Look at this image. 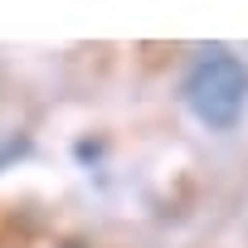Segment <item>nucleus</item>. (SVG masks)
I'll return each instance as SVG.
<instances>
[{
  "mask_svg": "<svg viewBox=\"0 0 248 248\" xmlns=\"http://www.w3.org/2000/svg\"><path fill=\"white\" fill-rule=\"evenodd\" d=\"M185 112L209 132H233L248 112V63L229 49H200V59L180 78Z\"/></svg>",
  "mask_w": 248,
  "mask_h": 248,
  "instance_id": "nucleus-1",
  "label": "nucleus"
},
{
  "mask_svg": "<svg viewBox=\"0 0 248 248\" xmlns=\"http://www.w3.org/2000/svg\"><path fill=\"white\" fill-rule=\"evenodd\" d=\"M63 248H83V243H63Z\"/></svg>",
  "mask_w": 248,
  "mask_h": 248,
  "instance_id": "nucleus-2",
  "label": "nucleus"
}]
</instances>
